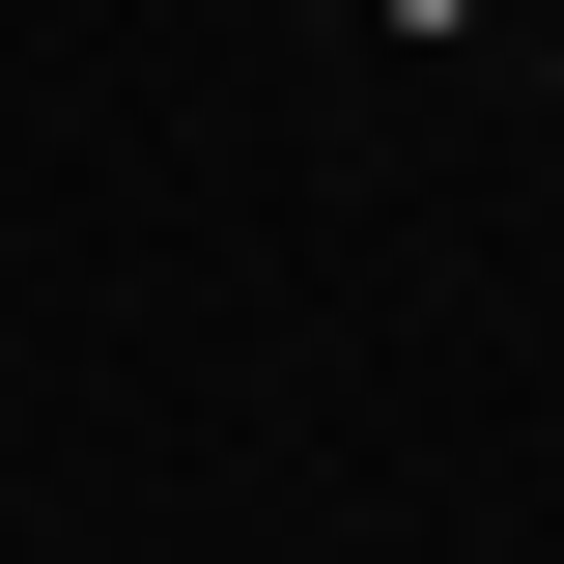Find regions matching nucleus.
I'll return each mask as SVG.
<instances>
[{"label":"nucleus","instance_id":"1","mask_svg":"<svg viewBox=\"0 0 564 564\" xmlns=\"http://www.w3.org/2000/svg\"><path fill=\"white\" fill-rule=\"evenodd\" d=\"M395 29H452V0H395Z\"/></svg>","mask_w":564,"mask_h":564},{"label":"nucleus","instance_id":"2","mask_svg":"<svg viewBox=\"0 0 564 564\" xmlns=\"http://www.w3.org/2000/svg\"><path fill=\"white\" fill-rule=\"evenodd\" d=\"M452 29H480V0H452Z\"/></svg>","mask_w":564,"mask_h":564}]
</instances>
